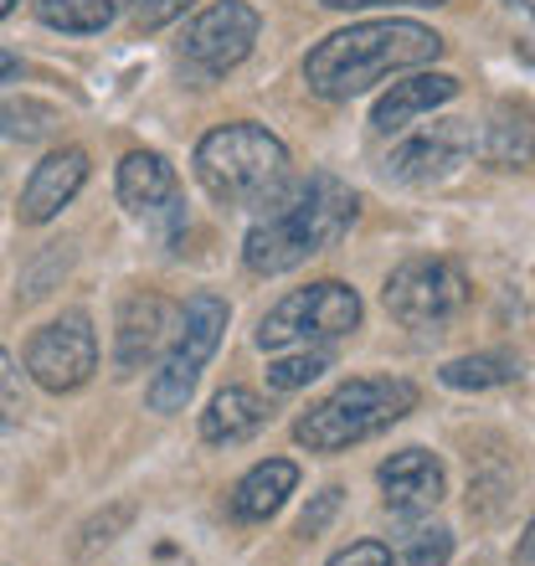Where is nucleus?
<instances>
[{"mask_svg":"<svg viewBox=\"0 0 535 566\" xmlns=\"http://www.w3.org/2000/svg\"><path fill=\"white\" fill-rule=\"evenodd\" d=\"M263 207L268 211L242 242V263L263 273V279H273V273H289L304 258L335 248L356 222L360 196L340 176H310V180H283Z\"/></svg>","mask_w":535,"mask_h":566,"instance_id":"nucleus-1","label":"nucleus"},{"mask_svg":"<svg viewBox=\"0 0 535 566\" xmlns=\"http://www.w3.org/2000/svg\"><path fill=\"white\" fill-rule=\"evenodd\" d=\"M438 57H443V36L422 27V21H401V15L360 21V27H345L314 46L304 57V83L329 104H345V98L376 88L381 77L407 73V67H428Z\"/></svg>","mask_w":535,"mask_h":566,"instance_id":"nucleus-2","label":"nucleus"},{"mask_svg":"<svg viewBox=\"0 0 535 566\" xmlns=\"http://www.w3.org/2000/svg\"><path fill=\"white\" fill-rule=\"evenodd\" d=\"M196 180L217 207H263L289 180V149L253 119L222 124L196 145Z\"/></svg>","mask_w":535,"mask_h":566,"instance_id":"nucleus-3","label":"nucleus"},{"mask_svg":"<svg viewBox=\"0 0 535 566\" xmlns=\"http://www.w3.org/2000/svg\"><path fill=\"white\" fill-rule=\"evenodd\" d=\"M412 407H417L412 381H401V376H360V381H345L329 397H319L294 422V438L310 453H340V448H356L366 438H376V432H387Z\"/></svg>","mask_w":535,"mask_h":566,"instance_id":"nucleus-4","label":"nucleus"},{"mask_svg":"<svg viewBox=\"0 0 535 566\" xmlns=\"http://www.w3.org/2000/svg\"><path fill=\"white\" fill-rule=\"evenodd\" d=\"M222 335H227V298H217V294L186 298V310L176 314V335H170V345H165V356H160V371L149 376V387H145V402L155 412H180V407L191 402L207 360L217 356Z\"/></svg>","mask_w":535,"mask_h":566,"instance_id":"nucleus-5","label":"nucleus"},{"mask_svg":"<svg viewBox=\"0 0 535 566\" xmlns=\"http://www.w3.org/2000/svg\"><path fill=\"white\" fill-rule=\"evenodd\" d=\"M360 325V294L340 279L310 283L279 298L258 325V345L263 350H310V345H335Z\"/></svg>","mask_w":535,"mask_h":566,"instance_id":"nucleus-6","label":"nucleus"},{"mask_svg":"<svg viewBox=\"0 0 535 566\" xmlns=\"http://www.w3.org/2000/svg\"><path fill=\"white\" fill-rule=\"evenodd\" d=\"M258 31H263V15L248 0H211L207 11H196L186 21V36L176 46L180 73L191 83H217L253 57Z\"/></svg>","mask_w":535,"mask_h":566,"instance_id":"nucleus-7","label":"nucleus"},{"mask_svg":"<svg viewBox=\"0 0 535 566\" xmlns=\"http://www.w3.org/2000/svg\"><path fill=\"white\" fill-rule=\"evenodd\" d=\"M469 304V279L448 258H407L387 279V314L407 329H443Z\"/></svg>","mask_w":535,"mask_h":566,"instance_id":"nucleus-8","label":"nucleus"},{"mask_svg":"<svg viewBox=\"0 0 535 566\" xmlns=\"http://www.w3.org/2000/svg\"><path fill=\"white\" fill-rule=\"evenodd\" d=\"M27 371L36 387L46 391H77L98 371V335L83 310L57 314L52 325H42L27 345Z\"/></svg>","mask_w":535,"mask_h":566,"instance_id":"nucleus-9","label":"nucleus"},{"mask_svg":"<svg viewBox=\"0 0 535 566\" xmlns=\"http://www.w3.org/2000/svg\"><path fill=\"white\" fill-rule=\"evenodd\" d=\"M119 201L134 222H145L155 238L170 248L186 227V201H180V180L165 155L155 149H129L119 165Z\"/></svg>","mask_w":535,"mask_h":566,"instance_id":"nucleus-10","label":"nucleus"},{"mask_svg":"<svg viewBox=\"0 0 535 566\" xmlns=\"http://www.w3.org/2000/svg\"><path fill=\"white\" fill-rule=\"evenodd\" d=\"M469 155H474V129H469V119H443V124H428V129H417V135L401 139L387 155V176L397 180V186H428V180L453 176Z\"/></svg>","mask_w":535,"mask_h":566,"instance_id":"nucleus-11","label":"nucleus"},{"mask_svg":"<svg viewBox=\"0 0 535 566\" xmlns=\"http://www.w3.org/2000/svg\"><path fill=\"white\" fill-rule=\"evenodd\" d=\"M176 304L160 294H129L119 310V335H114V366H119V376H134L139 366H149V360L160 356L165 335L176 329Z\"/></svg>","mask_w":535,"mask_h":566,"instance_id":"nucleus-12","label":"nucleus"},{"mask_svg":"<svg viewBox=\"0 0 535 566\" xmlns=\"http://www.w3.org/2000/svg\"><path fill=\"white\" fill-rule=\"evenodd\" d=\"M376 479H381L387 510H397V515H407V521L438 510V500H443V490H448L443 463L432 459L428 448H401V453H391Z\"/></svg>","mask_w":535,"mask_h":566,"instance_id":"nucleus-13","label":"nucleus"},{"mask_svg":"<svg viewBox=\"0 0 535 566\" xmlns=\"http://www.w3.org/2000/svg\"><path fill=\"white\" fill-rule=\"evenodd\" d=\"M83 180H88V155L77 145L67 149H52L36 170H31L27 191H21V207H15V217H21V227H42L52 222L67 201H73L77 191H83Z\"/></svg>","mask_w":535,"mask_h":566,"instance_id":"nucleus-14","label":"nucleus"},{"mask_svg":"<svg viewBox=\"0 0 535 566\" xmlns=\"http://www.w3.org/2000/svg\"><path fill=\"white\" fill-rule=\"evenodd\" d=\"M453 98H459V77L453 73H412V77H401V83H391V93H381L371 124H376V135H407L422 114L453 104Z\"/></svg>","mask_w":535,"mask_h":566,"instance_id":"nucleus-15","label":"nucleus"},{"mask_svg":"<svg viewBox=\"0 0 535 566\" xmlns=\"http://www.w3.org/2000/svg\"><path fill=\"white\" fill-rule=\"evenodd\" d=\"M273 418L268 412V402L258 397V391L248 387H222L217 397L207 402V412H201V438L217 448H232V443H248L253 432H263V422Z\"/></svg>","mask_w":535,"mask_h":566,"instance_id":"nucleus-16","label":"nucleus"},{"mask_svg":"<svg viewBox=\"0 0 535 566\" xmlns=\"http://www.w3.org/2000/svg\"><path fill=\"white\" fill-rule=\"evenodd\" d=\"M294 484H298L294 463L289 459H263L232 484V500H227V505H232L238 521H268V515H279V505L294 494Z\"/></svg>","mask_w":535,"mask_h":566,"instance_id":"nucleus-17","label":"nucleus"},{"mask_svg":"<svg viewBox=\"0 0 535 566\" xmlns=\"http://www.w3.org/2000/svg\"><path fill=\"white\" fill-rule=\"evenodd\" d=\"M36 21L67 36H93V31L114 27V15L124 11V0H31Z\"/></svg>","mask_w":535,"mask_h":566,"instance_id":"nucleus-18","label":"nucleus"},{"mask_svg":"<svg viewBox=\"0 0 535 566\" xmlns=\"http://www.w3.org/2000/svg\"><path fill=\"white\" fill-rule=\"evenodd\" d=\"M521 381V360L510 350H484V356H459L443 366V387L453 391H490V387H510Z\"/></svg>","mask_w":535,"mask_h":566,"instance_id":"nucleus-19","label":"nucleus"},{"mask_svg":"<svg viewBox=\"0 0 535 566\" xmlns=\"http://www.w3.org/2000/svg\"><path fill=\"white\" fill-rule=\"evenodd\" d=\"M484 160L494 170H525L531 165V124H525V108H500L484 135Z\"/></svg>","mask_w":535,"mask_h":566,"instance_id":"nucleus-20","label":"nucleus"},{"mask_svg":"<svg viewBox=\"0 0 535 566\" xmlns=\"http://www.w3.org/2000/svg\"><path fill=\"white\" fill-rule=\"evenodd\" d=\"M57 124H62V114L52 104H42V98H0V135L6 139H21V145L52 139Z\"/></svg>","mask_w":535,"mask_h":566,"instance_id":"nucleus-21","label":"nucleus"},{"mask_svg":"<svg viewBox=\"0 0 535 566\" xmlns=\"http://www.w3.org/2000/svg\"><path fill=\"white\" fill-rule=\"evenodd\" d=\"M329 371V350L325 345H310V350H283L273 366H268V391H298L319 381Z\"/></svg>","mask_w":535,"mask_h":566,"instance_id":"nucleus-22","label":"nucleus"},{"mask_svg":"<svg viewBox=\"0 0 535 566\" xmlns=\"http://www.w3.org/2000/svg\"><path fill=\"white\" fill-rule=\"evenodd\" d=\"M401 556H407V566H448L453 562V531H443V525H412L401 536Z\"/></svg>","mask_w":535,"mask_h":566,"instance_id":"nucleus-23","label":"nucleus"},{"mask_svg":"<svg viewBox=\"0 0 535 566\" xmlns=\"http://www.w3.org/2000/svg\"><path fill=\"white\" fill-rule=\"evenodd\" d=\"M124 6H129L139 31H160V27H170V21H180L196 0H124Z\"/></svg>","mask_w":535,"mask_h":566,"instance_id":"nucleus-24","label":"nucleus"},{"mask_svg":"<svg viewBox=\"0 0 535 566\" xmlns=\"http://www.w3.org/2000/svg\"><path fill=\"white\" fill-rule=\"evenodd\" d=\"M329 566H391V546H381V541H356V546H345L340 556H329Z\"/></svg>","mask_w":535,"mask_h":566,"instance_id":"nucleus-25","label":"nucleus"},{"mask_svg":"<svg viewBox=\"0 0 535 566\" xmlns=\"http://www.w3.org/2000/svg\"><path fill=\"white\" fill-rule=\"evenodd\" d=\"M335 510H340V490H325L319 500H314V510H304V515H298V531H304V536L325 531V521L335 515Z\"/></svg>","mask_w":535,"mask_h":566,"instance_id":"nucleus-26","label":"nucleus"},{"mask_svg":"<svg viewBox=\"0 0 535 566\" xmlns=\"http://www.w3.org/2000/svg\"><path fill=\"white\" fill-rule=\"evenodd\" d=\"M15 407H21V371L11 350H0V412H15Z\"/></svg>","mask_w":535,"mask_h":566,"instance_id":"nucleus-27","label":"nucleus"},{"mask_svg":"<svg viewBox=\"0 0 535 566\" xmlns=\"http://www.w3.org/2000/svg\"><path fill=\"white\" fill-rule=\"evenodd\" d=\"M329 11H360V6H443V0H325Z\"/></svg>","mask_w":535,"mask_h":566,"instance_id":"nucleus-28","label":"nucleus"},{"mask_svg":"<svg viewBox=\"0 0 535 566\" xmlns=\"http://www.w3.org/2000/svg\"><path fill=\"white\" fill-rule=\"evenodd\" d=\"M21 73V57H11V52H0V83H6V77H15Z\"/></svg>","mask_w":535,"mask_h":566,"instance_id":"nucleus-29","label":"nucleus"},{"mask_svg":"<svg viewBox=\"0 0 535 566\" xmlns=\"http://www.w3.org/2000/svg\"><path fill=\"white\" fill-rule=\"evenodd\" d=\"M11 11H15V0H0V21H6Z\"/></svg>","mask_w":535,"mask_h":566,"instance_id":"nucleus-30","label":"nucleus"},{"mask_svg":"<svg viewBox=\"0 0 535 566\" xmlns=\"http://www.w3.org/2000/svg\"><path fill=\"white\" fill-rule=\"evenodd\" d=\"M505 6H515V11H531V0H505Z\"/></svg>","mask_w":535,"mask_h":566,"instance_id":"nucleus-31","label":"nucleus"},{"mask_svg":"<svg viewBox=\"0 0 535 566\" xmlns=\"http://www.w3.org/2000/svg\"><path fill=\"white\" fill-rule=\"evenodd\" d=\"M6 428H11V418H6V412H0V438H6Z\"/></svg>","mask_w":535,"mask_h":566,"instance_id":"nucleus-32","label":"nucleus"}]
</instances>
